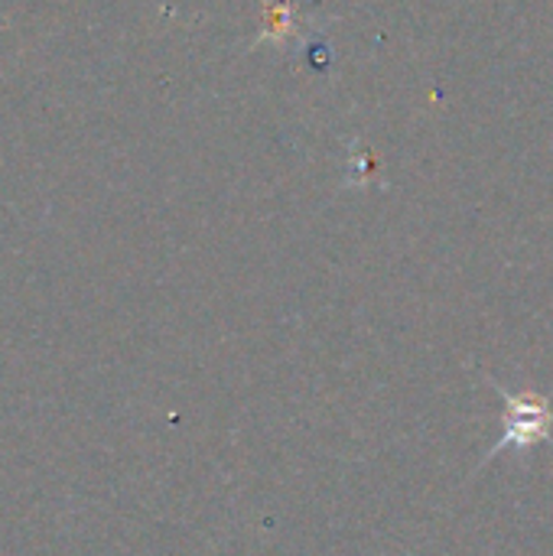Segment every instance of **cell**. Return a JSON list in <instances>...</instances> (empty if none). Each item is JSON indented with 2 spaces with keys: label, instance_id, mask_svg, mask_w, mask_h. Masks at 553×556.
<instances>
[{
  "label": "cell",
  "instance_id": "cell-1",
  "mask_svg": "<svg viewBox=\"0 0 553 556\" xmlns=\"http://www.w3.org/2000/svg\"><path fill=\"white\" fill-rule=\"evenodd\" d=\"M293 3L290 0H271L267 10H264V20H261V39H271V42H284L293 36Z\"/></svg>",
  "mask_w": 553,
  "mask_h": 556
}]
</instances>
